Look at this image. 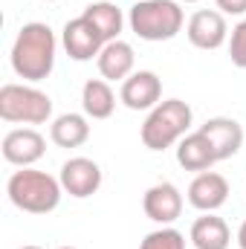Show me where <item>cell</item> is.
<instances>
[{"label": "cell", "mask_w": 246, "mask_h": 249, "mask_svg": "<svg viewBox=\"0 0 246 249\" xmlns=\"http://www.w3.org/2000/svg\"><path fill=\"white\" fill-rule=\"evenodd\" d=\"M127 23L136 38L157 44V41H171L180 35L185 15L177 0H139L130 6Z\"/></svg>", "instance_id": "cell-3"}, {"label": "cell", "mask_w": 246, "mask_h": 249, "mask_svg": "<svg viewBox=\"0 0 246 249\" xmlns=\"http://www.w3.org/2000/svg\"><path fill=\"white\" fill-rule=\"evenodd\" d=\"M142 209H145L148 220H154L159 226H171L183 214V194L171 183H157V186H151L145 191Z\"/></svg>", "instance_id": "cell-12"}, {"label": "cell", "mask_w": 246, "mask_h": 249, "mask_svg": "<svg viewBox=\"0 0 246 249\" xmlns=\"http://www.w3.org/2000/svg\"><path fill=\"white\" fill-rule=\"evenodd\" d=\"M58 180H61V188L70 197L84 200L102 188V168H99V162H93L87 157H72L61 165Z\"/></svg>", "instance_id": "cell-9"}, {"label": "cell", "mask_w": 246, "mask_h": 249, "mask_svg": "<svg viewBox=\"0 0 246 249\" xmlns=\"http://www.w3.org/2000/svg\"><path fill=\"white\" fill-rule=\"evenodd\" d=\"M81 107H84V116L87 119H110L113 110H116V93H113L110 81H105V78L84 81Z\"/></svg>", "instance_id": "cell-17"}, {"label": "cell", "mask_w": 246, "mask_h": 249, "mask_svg": "<svg viewBox=\"0 0 246 249\" xmlns=\"http://www.w3.org/2000/svg\"><path fill=\"white\" fill-rule=\"evenodd\" d=\"M200 133L209 139L217 162L235 157L244 148V127H241L238 119H232V116H211L206 124H200Z\"/></svg>", "instance_id": "cell-11"}, {"label": "cell", "mask_w": 246, "mask_h": 249, "mask_svg": "<svg viewBox=\"0 0 246 249\" xmlns=\"http://www.w3.org/2000/svg\"><path fill=\"white\" fill-rule=\"evenodd\" d=\"M81 15L102 32V38H105L107 44H110V41H119V32H122V26H124V15L116 3H107V0L90 3Z\"/></svg>", "instance_id": "cell-19"}, {"label": "cell", "mask_w": 246, "mask_h": 249, "mask_svg": "<svg viewBox=\"0 0 246 249\" xmlns=\"http://www.w3.org/2000/svg\"><path fill=\"white\" fill-rule=\"evenodd\" d=\"M191 119H194V113H191L188 102H183V99H165V102H159L148 113V119H145L142 130H139L142 145L148 151H165V148L177 145L188 133Z\"/></svg>", "instance_id": "cell-4"}, {"label": "cell", "mask_w": 246, "mask_h": 249, "mask_svg": "<svg viewBox=\"0 0 246 249\" xmlns=\"http://www.w3.org/2000/svg\"><path fill=\"white\" fill-rule=\"evenodd\" d=\"M177 162L183 165L185 171H197L200 174V171H209L217 162V157H214L209 139L200 130H194V133H185L183 139L177 142Z\"/></svg>", "instance_id": "cell-16"}, {"label": "cell", "mask_w": 246, "mask_h": 249, "mask_svg": "<svg viewBox=\"0 0 246 249\" xmlns=\"http://www.w3.org/2000/svg\"><path fill=\"white\" fill-rule=\"evenodd\" d=\"M162 99V78L151 70H136L122 81L119 102L127 110H154Z\"/></svg>", "instance_id": "cell-7"}, {"label": "cell", "mask_w": 246, "mask_h": 249, "mask_svg": "<svg viewBox=\"0 0 246 249\" xmlns=\"http://www.w3.org/2000/svg\"><path fill=\"white\" fill-rule=\"evenodd\" d=\"M229 200V183L217 171H200L188 186V203L197 212H217Z\"/></svg>", "instance_id": "cell-13"}, {"label": "cell", "mask_w": 246, "mask_h": 249, "mask_svg": "<svg viewBox=\"0 0 246 249\" xmlns=\"http://www.w3.org/2000/svg\"><path fill=\"white\" fill-rule=\"evenodd\" d=\"M50 139L58 148H81L90 139L87 116H81V113H61L53 122V127H50Z\"/></svg>", "instance_id": "cell-18"}, {"label": "cell", "mask_w": 246, "mask_h": 249, "mask_svg": "<svg viewBox=\"0 0 246 249\" xmlns=\"http://www.w3.org/2000/svg\"><path fill=\"white\" fill-rule=\"evenodd\" d=\"M47 3H55V0H47Z\"/></svg>", "instance_id": "cell-27"}, {"label": "cell", "mask_w": 246, "mask_h": 249, "mask_svg": "<svg viewBox=\"0 0 246 249\" xmlns=\"http://www.w3.org/2000/svg\"><path fill=\"white\" fill-rule=\"evenodd\" d=\"M55 32L47 23H23L12 44V70L23 81H44L55 67Z\"/></svg>", "instance_id": "cell-1"}, {"label": "cell", "mask_w": 246, "mask_h": 249, "mask_svg": "<svg viewBox=\"0 0 246 249\" xmlns=\"http://www.w3.org/2000/svg\"><path fill=\"white\" fill-rule=\"evenodd\" d=\"M177 3H200V0H177Z\"/></svg>", "instance_id": "cell-24"}, {"label": "cell", "mask_w": 246, "mask_h": 249, "mask_svg": "<svg viewBox=\"0 0 246 249\" xmlns=\"http://www.w3.org/2000/svg\"><path fill=\"white\" fill-rule=\"evenodd\" d=\"M53 116V99L29 84L0 87V119L12 124H44Z\"/></svg>", "instance_id": "cell-5"}, {"label": "cell", "mask_w": 246, "mask_h": 249, "mask_svg": "<svg viewBox=\"0 0 246 249\" xmlns=\"http://www.w3.org/2000/svg\"><path fill=\"white\" fill-rule=\"evenodd\" d=\"M58 249H75V247H58Z\"/></svg>", "instance_id": "cell-26"}, {"label": "cell", "mask_w": 246, "mask_h": 249, "mask_svg": "<svg viewBox=\"0 0 246 249\" xmlns=\"http://www.w3.org/2000/svg\"><path fill=\"white\" fill-rule=\"evenodd\" d=\"M229 58L235 67L246 70V20H241L235 29H232V38H229Z\"/></svg>", "instance_id": "cell-21"}, {"label": "cell", "mask_w": 246, "mask_h": 249, "mask_svg": "<svg viewBox=\"0 0 246 249\" xmlns=\"http://www.w3.org/2000/svg\"><path fill=\"white\" fill-rule=\"evenodd\" d=\"M238 247L246 249V220H244V226L238 229Z\"/></svg>", "instance_id": "cell-23"}, {"label": "cell", "mask_w": 246, "mask_h": 249, "mask_svg": "<svg viewBox=\"0 0 246 249\" xmlns=\"http://www.w3.org/2000/svg\"><path fill=\"white\" fill-rule=\"evenodd\" d=\"M139 249H185V235L174 226H162L157 232H148Z\"/></svg>", "instance_id": "cell-20"}, {"label": "cell", "mask_w": 246, "mask_h": 249, "mask_svg": "<svg viewBox=\"0 0 246 249\" xmlns=\"http://www.w3.org/2000/svg\"><path fill=\"white\" fill-rule=\"evenodd\" d=\"M6 194L12 200L15 209L29 212V214H50L58 209L61 203V180H55L47 171H35V168H20L9 177Z\"/></svg>", "instance_id": "cell-2"}, {"label": "cell", "mask_w": 246, "mask_h": 249, "mask_svg": "<svg viewBox=\"0 0 246 249\" xmlns=\"http://www.w3.org/2000/svg\"><path fill=\"white\" fill-rule=\"evenodd\" d=\"M214 3L223 15H244L246 12V0H214Z\"/></svg>", "instance_id": "cell-22"}, {"label": "cell", "mask_w": 246, "mask_h": 249, "mask_svg": "<svg viewBox=\"0 0 246 249\" xmlns=\"http://www.w3.org/2000/svg\"><path fill=\"white\" fill-rule=\"evenodd\" d=\"M188 241L194 244V249H229L232 232L223 217H217L214 212H206L203 217H197L191 223Z\"/></svg>", "instance_id": "cell-14"}, {"label": "cell", "mask_w": 246, "mask_h": 249, "mask_svg": "<svg viewBox=\"0 0 246 249\" xmlns=\"http://www.w3.org/2000/svg\"><path fill=\"white\" fill-rule=\"evenodd\" d=\"M133 61H136V55H133V47L127 44V41H110V44H105V50L99 53V72H102V78L105 81H124L130 72H133Z\"/></svg>", "instance_id": "cell-15"}, {"label": "cell", "mask_w": 246, "mask_h": 249, "mask_svg": "<svg viewBox=\"0 0 246 249\" xmlns=\"http://www.w3.org/2000/svg\"><path fill=\"white\" fill-rule=\"evenodd\" d=\"M61 44L72 61H93V58H99V53L105 50L107 41L102 38V32L84 15H78V18L67 20V26L61 32Z\"/></svg>", "instance_id": "cell-6"}, {"label": "cell", "mask_w": 246, "mask_h": 249, "mask_svg": "<svg viewBox=\"0 0 246 249\" xmlns=\"http://www.w3.org/2000/svg\"><path fill=\"white\" fill-rule=\"evenodd\" d=\"M185 35L188 41L197 47V50H220L229 38V26H226V18L223 12H214V9H200L188 18V26H185Z\"/></svg>", "instance_id": "cell-10"}, {"label": "cell", "mask_w": 246, "mask_h": 249, "mask_svg": "<svg viewBox=\"0 0 246 249\" xmlns=\"http://www.w3.org/2000/svg\"><path fill=\"white\" fill-rule=\"evenodd\" d=\"M0 151H3V160H6V162H12V165H18V168H32V165L44 157L47 139H44L35 127H15V130H9V133L3 136Z\"/></svg>", "instance_id": "cell-8"}, {"label": "cell", "mask_w": 246, "mask_h": 249, "mask_svg": "<svg viewBox=\"0 0 246 249\" xmlns=\"http://www.w3.org/2000/svg\"><path fill=\"white\" fill-rule=\"evenodd\" d=\"M20 249H41V247H32V244H29V247H20Z\"/></svg>", "instance_id": "cell-25"}]
</instances>
